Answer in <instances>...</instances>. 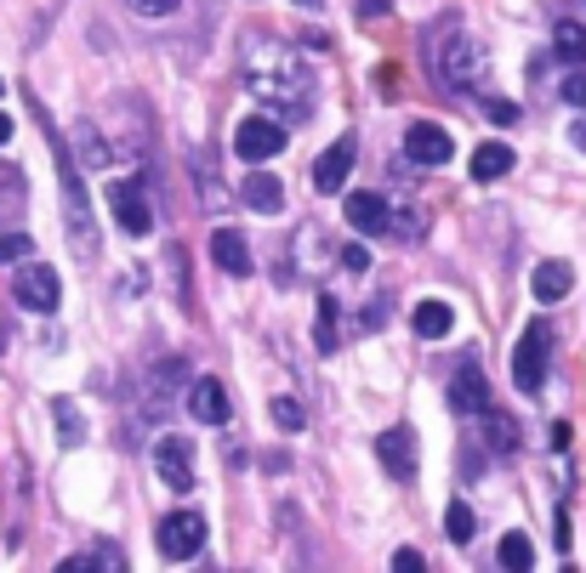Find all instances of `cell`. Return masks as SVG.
<instances>
[{"label":"cell","instance_id":"cell-34","mask_svg":"<svg viewBox=\"0 0 586 573\" xmlns=\"http://www.w3.org/2000/svg\"><path fill=\"white\" fill-rule=\"evenodd\" d=\"M570 143H575V148H581V154H586V114H581V120H575V131H570Z\"/></svg>","mask_w":586,"mask_h":573},{"label":"cell","instance_id":"cell-8","mask_svg":"<svg viewBox=\"0 0 586 573\" xmlns=\"http://www.w3.org/2000/svg\"><path fill=\"white\" fill-rule=\"evenodd\" d=\"M109 211H114V222L132 233V239H143V233L154 227V211H148V199H143L137 182H109Z\"/></svg>","mask_w":586,"mask_h":573},{"label":"cell","instance_id":"cell-27","mask_svg":"<svg viewBox=\"0 0 586 573\" xmlns=\"http://www.w3.org/2000/svg\"><path fill=\"white\" fill-rule=\"evenodd\" d=\"M274 420H279L285 431H297L308 415H302V403H297V397H274Z\"/></svg>","mask_w":586,"mask_h":573},{"label":"cell","instance_id":"cell-10","mask_svg":"<svg viewBox=\"0 0 586 573\" xmlns=\"http://www.w3.org/2000/svg\"><path fill=\"white\" fill-rule=\"evenodd\" d=\"M450 409H455V415H484V409H490V381H484L478 363H462V369H455V381H450Z\"/></svg>","mask_w":586,"mask_h":573},{"label":"cell","instance_id":"cell-18","mask_svg":"<svg viewBox=\"0 0 586 573\" xmlns=\"http://www.w3.org/2000/svg\"><path fill=\"white\" fill-rule=\"evenodd\" d=\"M245 205H251V211H279V205H285V188H279L268 171H251V177H245Z\"/></svg>","mask_w":586,"mask_h":573},{"label":"cell","instance_id":"cell-2","mask_svg":"<svg viewBox=\"0 0 586 573\" xmlns=\"http://www.w3.org/2000/svg\"><path fill=\"white\" fill-rule=\"evenodd\" d=\"M154 539H159V557L166 562H188V557L206 551V517L200 512H177V517H166L154 528Z\"/></svg>","mask_w":586,"mask_h":573},{"label":"cell","instance_id":"cell-20","mask_svg":"<svg viewBox=\"0 0 586 573\" xmlns=\"http://www.w3.org/2000/svg\"><path fill=\"white\" fill-rule=\"evenodd\" d=\"M496 562H501L507 573H524V568L535 562V546H530L524 533H507V539H501V551H496Z\"/></svg>","mask_w":586,"mask_h":573},{"label":"cell","instance_id":"cell-37","mask_svg":"<svg viewBox=\"0 0 586 573\" xmlns=\"http://www.w3.org/2000/svg\"><path fill=\"white\" fill-rule=\"evenodd\" d=\"M0 91H7V80H0Z\"/></svg>","mask_w":586,"mask_h":573},{"label":"cell","instance_id":"cell-23","mask_svg":"<svg viewBox=\"0 0 586 573\" xmlns=\"http://www.w3.org/2000/svg\"><path fill=\"white\" fill-rule=\"evenodd\" d=\"M52 415H57V431H63V443L75 449L80 437H86V420L75 415V403H69V397H57V403H52Z\"/></svg>","mask_w":586,"mask_h":573},{"label":"cell","instance_id":"cell-1","mask_svg":"<svg viewBox=\"0 0 586 573\" xmlns=\"http://www.w3.org/2000/svg\"><path fill=\"white\" fill-rule=\"evenodd\" d=\"M546 352H552V329L535 318L524 335H518V352H512V386L524 397H535L546 386Z\"/></svg>","mask_w":586,"mask_h":573},{"label":"cell","instance_id":"cell-31","mask_svg":"<svg viewBox=\"0 0 586 573\" xmlns=\"http://www.w3.org/2000/svg\"><path fill=\"white\" fill-rule=\"evenodd\" d=\"M394 568H410V573H416V568H428V557H421L416 546H399V551H394Z\"/></svg>","mask_w":586,"mask_h":573},{"label":"cell","instance_id":"cell-32","mask_svg":"<svg viewBox=\"0 0 586 573\" xmlns=\"http://www.w3.org/2000/svg\"><path fill=\"white\" fill-rule=\"evenodd\" d=\"M342 267H347V273H365V267H371V256H365L360 245H347V250H342Z\"/></svg>","mask_w":586,"mask_h":573},{"label":"cell","instance_id":"cell-24","mask_svg":"<svg viewBox=\"0 0 586 573\" xmlns=\"http://www.w3.org/2000/svg\"><path fill=\"white\" fill-rule=\"evenodd\" d=\"M319 352H336V301L331 295H319Z\"/></svg>","mask_w":586,"mask_h":573},{"label":"cell","instance_id":"cell-14","mask_svg":"<svg viewBox=\"0 0 586 573\" xmlns=\"http://www.w3.org/2000/svg\"><path fill=\"white\" fill-rule=\"evenodd\" d=\"M387 216H394V211H387V199H382V193H347V227H353V233L376 239V233L394 227Z\"/></svg>","mask_w":586,"mask_h":573},{"label":"cell","instance_id":"cell-19","mask_svg":"<svg viewBox=\"0 0 586 573\" xmlns=\"http://www.w3.org/2000/svg\"><path fill=\"white\" fill-rule=\"evenodd\" d=\"M484 431H490V449L496 454H518V420L501 409H484Z\"/></svg>","mask_w":586,"mask_h":573},{"label":"cell","instance_id":"cell-25","mask_svg":"<svg viewBox=\"0 0 586 573\" xmlns=\"http://www.w3.org/2000/svg\"><path fill=\"white\" fill-rule=\"evenodd\" d=\"M63 568H125V551H114V546H97L91 557H69Z\"/></svg>","mask_w":586,"mask_h":573},{"label":"cell","instance_id":"cell-9","mask_svg":"<svg viewBox=\"0 0 586 573\" xmlns=\"http://www.w3.org/2000/svg\"><path fill=\"white\" fill-rule=\"evenodd\" d=\"M450 154H455V143H450V131L444 125H410L405 131V159L410 165H450Z\"/></svg>","mask_w":586,"mask_h":573},{"label":"cell","instance_id":"cell-36","mask_svg":"<svg viewBox=\"0 0 586 573\" xmlns=\"http://www.w3.org/2000/svg\"><path fill=\"white\" fill-rule=\"evenodd\" d=\"M297 7H308V12H319V0H297Z\"/></svg>","mask_w":586,"mask_h":573},{"label":"cell","instance_id":"cell-17","mask_svg":"<svg viewBox=\"0 0 586 573\" xmlns=\"http://www.w3.org/2000/svg\"><path fill=\"white\" fill-rule=\"evenodd\" d=\"M512 165H518V154L507 143H478L473 148V182H501Z\"/></svg>","mask_w":586,"mask_h":573},{"label":"cell","instance_id":"cell-21","mask_svg":"<svg viewBox=\"0 0 586 573\" xmlns=\"http://www.w3.org/2000/svg\"><path fill=\"white\" fill-rule=\"evenodd\" d=\"M552 52L564 63H586V29L581 23H559V35H552Z\"/></svg>","mask_w":586,"mask_h":573},{"label":"cell","instance_id":"cell-33","mask_svg":"<svg viewBox=\"0 0 586 573\" xmlns=\"http://www.w3.org/2000/svg\"><path fill=\"white\" fill-rule=\"evenodd\" d=\"M387 7H394V0H360V12H365V18H382Z\"/></svg>","mask_w":586,"mask_h":573},{"label":"cell","instance_id":"cell-7","mask_svg":"<svg viewBox=\"0 0 586 573\" xmlns=\"http://www.w3.org/2000/svg\"><path fill=\"white\" fill-rule=\"evenodd\" d=\"M353 154H360V143H353V131H342V137L313 159V188H319V193H342V188H347V171H353Z\"/></svg>","mask_w":586,"mask_h":573},{"label":"cell","instance_id":"cell-4","mask_svg":"<svg viewBox=\"0 0 586 573\" xmlns=\"http://www.w3.org/2000/svg\"><path fill=\"white\" fill-rule=\"evenodd\" d=\"M279 148H285V125H279L274 114H251V120L234 131V154H240V159H251V165L274 159Z\"/></svg>","mask_w":586,"mask_h":573},{"label":"cell","instance_id":"cell-3","mask_svg":"<svg viewBox=\"0 0 586 573\" xmlns=\"http://www.w3.org/2000/svg\"><path fill=\"white\" fill-rule=\"evenodd\" d=\"M12 295L23 301L29 313H57L63 284H57V273H52L46 261H35V256H29V261L18 267V279H12Z\"/></svg>","mask_w":586,"mask_h":573},{"label":"cell","instance_id":"cell-28","mask_svg":"<svg viewBox=\"0 0 586 573\" xmlns=\"http://www.w3.org/2000/svg\"><path fill=\"white\" fill-rule=\"evenodd\" d=\"M564 103L586 109V69H581V63H575V69H570V80H564Z\"/></svg>","mask_w":586,"mask_h":573},{"label":"cell","instance_id":"cell-26","mask_svg":"<svg viewBox=\"0 0 586 573\" xmlns=\"http://www.w3.org/2000/svg\"><path fill=\"white\" fill-rule=\"evenodd\" d=\"M29 256H35L29 233H0V261H29Z\"/></svg>","mask_w":586,"mask_h":573},{"label":"cell","instance_id":"cell-11","mask_svg":"<svg viewBox=\"0 0 586 573\" xmlns=\"http://www.w3.org/2000/svg\"><path fill=\"white\" fill-rule=\"evenodd\" d=\"M228 409H234V403H228V386L217 375H200V381L188 386V415L200 420V426H222Z\"/></svg>","mask_w":586,"mask_h":573},{"label":"cell","instance_id":"cell-12","mask_svg":"<svg viewBox=\"0 0 586 573\" xmlns=\"http://www.w3.org/2000/svg\"><path fill=\"white\" fill-rule=\"evenodd\" d=\"M211 261L222 267L228 279H245L251 273V239H245L240 227H217L211 233Z\"/></svg>","mask_w":586,"mask_h":573},{"label":"cell","instance_id":"cell-35","mask_svg":"<svg viewBox=\"0 0 586 573\" xmlns=\"http://www.w3.org/2000/svg\"><path fill=\"white\" fill-rule=\"evenodd\" d=\"M7 143H12V120H7V114H0V148H7Z\"/></svg>","mask_w":586,"mask_h":573},{"label":"cell","instance_id":"cell-30","mask_svg":"<svg viewBox=\"0 0 586 573\" xmlns=\"http://www.w3.org/2000/svg\"><path fill=\"white\" fill-rule=\"evenodd\" d=\"M484 109H490V120H501V125H512V120H518V103H507V97H490Z\"/></svg>","mask_w":586,"mask_h":573},{"label":"cell","instance_id":"cell-15","mask_svg":"<svg viewBox=\"0 0 586 573\" xmlns=\"http://www.w3.org/2000/svg\"><path fill=\"white\" fill-rule=\"evenodd\" d=\"M410 329L421 335V341H444V335L455 329V307H450V301H439V295L416 301V313H410Z\"/></svg>","mask_w":586,"mask_h":573},{"label":"cell","instance_id":"cell-13","mask_svg":"<svg viewBox=\"0 0 586 573\" xmlns=\"http://www.w3.org/2000/svg\"><path fill=\"white\" fill-rule=\"evenodd\" d=\"M376 460L394 471V478H410V471H416V431L410 426H387L376 437Z\"/></svg>","mask_w":586,"mask_h":573},{"label":"cell","instance_id":"cell-6","mask_svg":"<svg viewBox=\"0 0 586 573\" xmlns=\"http://www.w3.org/2000/svg\"><path fill=\"white\" fill-rule=\"evenodd\" d=\"M439 75H444L455 91H467V86L484 75V52H478V41H473V35H450L444 52H439Z\"/></svg>","mask_w":586,"mask_h":573},{"label":"cell","instance_id":"cell-5","mask_svg":"<svg viewBox=\"0 0 586 573\" xmlns=\"http://www.w3.org/2000/svg\"><path fill=\"white\" fill-rule=\"evenodd\" d=\"M154 471H159V483H172L177 494H188L194 488V443L188 437H177V431H166L154 443Z\"/></svg>","mask_w":586,"mask_h":573},{"label":"cell","instance_id":"cell-29","mask_svg":"<svg viewBox=\"0 0 586 573\" xmlns=\"http://www.w3.org/2000/svg\"><path fill=\"white\" fill-rule=\"evenodd\" d=\"M177 7H183V0H132V12H143V18H166Z\"/></svg>","mask_w":586,"mask_h":573},{"label":"cell","instance_id":"cell-16","mask_svg":"<svg viewBox=\"0 0 586 573\" xmlns=\"http://www.w3.org/2000/svg\"><path fill=\"white\" fill-rule=\"evenodd\" d=\"M530 290H535V301H564L575 290V267L570 261H541L530 273Z\"/></svg>","mask_w":586,"mask_h":573},{"label":"cell","instance_id":"cell-22","mask_svg":"<svg viewBox=\"0 0 586 573\" xmlns=\"http://www.w3.org/2000/svg\"><path fill=\"white\" fill-rule=\"evenodd\" d=\"M444 528H450V539H455V546H473V505L467 499H450V512H444Z\"/></svg>","mask_w":586,"mask_h":573}]
</instances>
